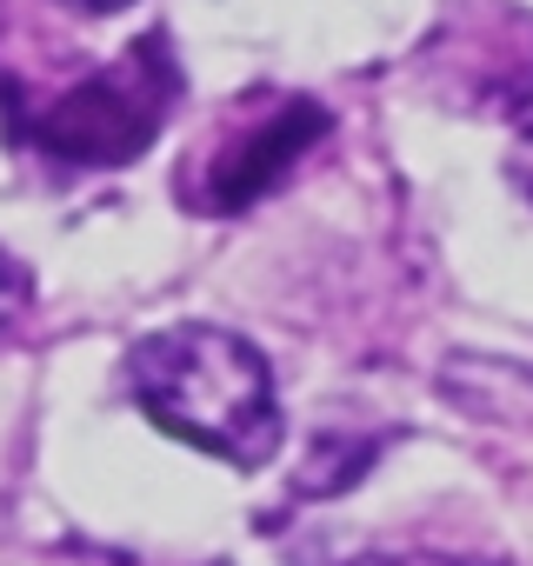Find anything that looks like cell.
I'll return each instance as SVG.
<instances>
[{"mask_svg":"<svg viewBox=\"0 0 533 566\" xmlns=\"http://www.w3.org/2000/svg\"><path fill=\"white\" fill-rule=\"evenodd\" d=\"M354 566H500L487 553H367Z\"/></svg>","mask_w":533,"mask_h":566,"instance_id":"5","label":"cell"},{"mask_svg":"<svg viewBox=\"0 0 533 566\" xmlns=\"http://www.w3.org/2000/svg\"><path fill=\"white\" fill-rule=\"evenodd\" d=\"M174 101H180V67L167 34H140L121 61L81 67L54 94H34L28 81L0 74V107H8L14 140L41 147L61 167H127L134 154L154 147Z\"/></svg>","mask_w":533,"mask_h":566,"instance_id":"2","label":"cell"},{"mask_svg":"<svg viewBox=\"0 0 533 566\" xmlns=\"http://www.w3.org/2000/svg\"><path fill=\"white\" fill-rule=\"evenodd\" d=\"M127 394L160 433L200 453H220L233 467H260L281 447L274 367L253 340L227 327H167L134 340Z\"/></svg>","mask_w":533,"mask_h":566,"instance_id":"1","label":"cell"},{"mask_svg":"<svg viewBox=\"0 0 533 566\" xmlns=\"http://www.w3.org/2000/svg\"><path fill=\"white\" fill-rule=\"evenodd\" d=\"M67 8H81V14H114V8H127V0H67Z\"/></svg>","mask_w":533,"mask_h":566,"instance_id":"7","label":"cell"},{"mask_svg":"<svg viewBox=\"0 0 533 566\" xmlns=\"http://www.w3.org/2000/svg\"><path fill=\"white\" fill-rule=\"evenodd\" d=\"M321 140H327V107L307 101V94H288V101L266 107L260 120L233 127V134L207 154V167L187 180V200H194L200 213H240V207H253L266 187H281Z\"/></svg>","mask_w":533,"mask_h":566,"instance_id":"3","label":"cell"},{"mask_svg":"<svg viewBox=\"0 0 533 566\" xmlns=\"http://www.w3.org/2000/svg\"><path fill=\"white\" fill-rule=\"evenodd\" d=\"M506 174H513V187L533 200V120L520 127V140H513V154H506Z\"/></svg>","mask_w":533,"mask_h":566,"instance_id":"6","label":"cell"},{"mask_svg":"<svg viewBox=\"0 0 533 566\" xmlns=\"http://www.w3.org/2000/svg\"><path fill=\"white\" fill-rule=\"evenodd\" d=\"M28 307H34V280H28V266L8 247H0V340L28 321Z\"/></svg>","mask_w":533,"mask_h":566,"instance_id":"4","label":"cell"}]
</instances>
